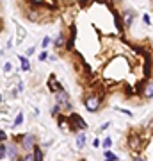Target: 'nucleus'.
Instances as JSON below:
<instances>
[{
	"instance_id": "nucleus-22",
	"label": "nucleus",
	"mask_w": 153,
	"mask_h": 161,
	"mask_svg": "<svg viewBox=\"0 0 153 161\" xmlns=\"http://www.w3.org/2000/svg\"><path fill=\"white\" fill-rule=\"evenodd\" d=\"M34 52H36V48H34V47H30V48H27V56H32Z\"/></svg>"
},
{
	"instance_id": "nucleus-20",
	"label": "nucleus",
	"mask_w": 153,
	"mask_h": 161,
	"mask_svg": "<svg viewBox=\"0 0 153 161\" xmlns=\"http://www.w3.org/2000/svg\"><path fill=\"white\" fill-rule=\"evenodd\" d=\"M142 22L146 23V25H151V20H150V14H144V16H142Z\"/></svg>"
},
{
	"instance_id": "nucleus-26",
	"label": "nucleus",
	"mask_w": 153,
	"mask_h": 161,
	"mask_svg": "<svg viewBox=\"0 0 153 161\" xmlns=\"http://www.w3.org/2000/svg\"><path fill=\"white\" fill-rule=\"evenodd\" d=\"M16 161H23V159H22V158H16Z\"/></svg>"
},
{
	"instance_id": "nucleus-25",
	"label": "nucleus",
	"mask_w": 153,
	"mask_h": 161,
	"mask_svg": "<svg viewBox=\"0 0 153 161\" xmlns=\"http://www.w3.org/2000/svg\"><path fill=\"white\" fill-rule=\"evenodd\" d=\"M112 2H116V4H123V0H112Z\"/></svg>"
},
{
	"instance_id": "nucleus-5",
	"label": "nucleus",
	"mask_w": 153,
	"mask_h": 161,
	"mask_svg": "<svg viewBox=\"0 0 153 161\" xmlns=\"http://www.w3.org/2000/svg\"><path fill=\"white\" fill-rule=\"evenodd\" d=\"M141 95H142V98H146V100H151L153 98V79H148L146 82H144V86H142V90H141Z\"/></svg>"
},
{
	"instance_id": "nucleus-14",
	"label": "nucleus",
	"mask_w": 153,
	"mask_h": 161,
	"mask_svg": "<svg viewBox=\"0 0 153 161\" xmlns=\"http://www.w3.org/2000/svg\"><path fill=\"white\" fill-rule=\"evenodd\" d=\"M20 61H22V68L25 70V72H28V70H30V64H28V59L25 58V56H20Z\"/></svg>"
},
{
	"instance_id": "nucleus-3",
	"label": "nucleus",
	"mask_w": 153,
	"mask_h": 161,
	"mask_svg": "<svg viewBox=\"0 0 153 161\" xmlns=\"http://www.w3.org/2000/svg\"><path fill=\"white\" fill-rule=\"evenodd\" d=\"M69 124H71L73 129L75 127H79V129H82V131L87 129V122H84V118H82L79 113H71V115H69Z\"/></svg>"
},
{
	"instance_id": "nucleus-2",
	"label": "nucleus",
	"mask_w": 153,
	"mask_h": 161,
	"mask_svg": "<svg viewBox=\"0 0 153 161\" xmlns=\"http://www.w3.org/2000/svg\"><path fill=\"white\" fill-rule=\"evenodd\" d=\"M20 145H22V149L25 150V152H30V150H34V147H36V136H34V134H30V132L23 134V136H22V142H20Z\"/></svg>"
},
{
	"instance_id": "nucleus-12",
	"label": "nucleus",
	"mask_w": 153,
	"mask_h": 161,
	"mask_svg": "<svg viewBox=\"0 0 153 161\" xmlns=\"http://www.w3.org/2000/svg\"><path fill=\"white\" fill-rule=\"evenodd\" d=\"M85 145V134H79L77 136V149H84Z\"/></svg>"
},
{
	"instance_id": "nucleus-1",
	"label": "nucleus",
	"mask_w": 153,
	"mask_h": 161,
	"mask_svg": "<svg viewBox=\"0 0 153 161\" xmlns=\"http://www.w3.org/2000/svg\"><path fill=\"white\" fill-rule=\"evenodd\" d=\"M84 108L89 113H96V111H100V108H102V98L98 97V95H87V97L84 98Z\"/></svg>"
},
{
	"instance_id": "nucleus-19",
	"label": "nucleus",
	"mask_w": 153,
	"mask_h": 161,
	"mask_svg": "<svg viewBox=\"0 0 153 161\" xmlns=\"http://www.w3.org/2000/svg\"><path fill=\"white\" fill-rule=\"evenodd\" d=\"M38 59H39V61H46V59H48V54H46V50L41 52L39 56H38Z\"/></svg>"
},
{
	"instance_id": "nucleus-7",
	"label": "nucleus",
	"mask_w": 153,
	"mask_h": 161,
	"mask_svg": "<svg viewBox=\"0 0 153 161\" xmlns=\"http://www.w3.org/2000/svg\"><path fill=\"white\" fill-rule=\"evenodd\" d=\"M54 95H55V102H57V104H64V102H68V100H69L68 92H64V90H61V92L54 93Z\"/></svg>"
},
{
	"instance_id": "nucleus-17",
	"label": "nucleus",
	"mask_w": 153,
	"mask_h": 161,
	"mask_svg": "<svg viewBox=\"0 0 153 161\" xmlns=\"http://www.w3.org/2000/svg\"><path fill=\"white\" fill-rule=\"evenodd\" d=\"M22 122H23V113H18L16 120H14V127H16V125H20V124H22Z\"/></svg>"
},
{
	"instance_id": "nucleus-6",
	"label": "nucleus",
	"mask_w": 153,
	"mask_h": 161,
	"mask_svg": "<svg viewBox=\"0 0 153 161\" xmlns=\"http://www.w3.org/2000/svg\"><path fill=\"white\" fill-rule=\"evenodd\" d=\"M151 68H153V63H151V56H150V52H144V77L150 79V75H151Z\"/></svg>"
},
{
	"instance_id": "nucleus-11",
	"label": "nucleus",
	"mask_w": 153,
	"mask_h": 161,
	"mask_svg": "<svg viewBox=\"0 0 153 161\" xmlns=\"http://www.w3.org/2000/svg\"><path fill=\"white\" fill-rule=\"evenodd\" d=\"M34 161H43V149H39V147H34Z\"/></svg>"
},
{
	"instance_id": "nucleus-13",
	"label": "nucleus",
	"mask_w": 153,
	"mask_h": 161,
	"mask_svg": "<svg viewBox=\"0 0 153 161\" xmlns=\"http://www.w3.org/2000/svg\"><path fill=\"white\" fill-rule=\"evenodd\" d=\"M103 156H105V161H118V156L116 154H112V152H110V150H105V152H103Z\"/></svg>"
},
{
	"instance_id": "nucleus-18",
	"label": "nucleus",
	"mask_w": 153,
	"mask_h": 161,
	"mask_svg": "<svg viewBox=\"0 0 153 161\" xmlns=\"http://www.w3.org/2000/svg\"><path fill=\"white\" fill-rule=\"evenodd\" d=\"M48 45H50V38H48V36H45V38H43V41H41V47H43V48H46Z\"/></svg>"
},
{
	"instance_id": "nucleus-8",
	"label": "nucleus",
	"mask_w": 153,
	"mask_h": 161,
	"mask_svg": "<svg viewBox=\"0 0 153 161\" xmlns=\"http://www.w3.org/2000/svg\"><path fill=\"white\" fill-rule=\"evenodd\" d=\"M64 45H66V34H64V32H59L57 38L54 40V47H55V48H63Z\"/></svg>"
},
{
	"instance_id": "nucleus-16",
	"label": "nucleus",
	"mask_w": 153,
	"mask_h": 161,
	"mask_svg": "<svg viewBox=\"0 0 153 161\" xmlns=\"http://www.w3.org/2000/svg\"><path fill=\"white\" fill-rule=\"evenodd\" d=\"M110 145H112V140H110V138H105V140H103V145H102V147H103L105 150H107L109 147H110Z\"/></svg>"
},
{
	"instance_id": "nucleus-15",
	"label": "nucleus",
	"mask_w": 153,
	"mask_h": 161,
	"mask_svg": "<svg viewBox=\"0 0 153 161\" xmlns=\"http://www.w3.org/2000/svg\"><path fill=\"white\" fill-rule=\"evenodd\" d=\"M6 156H7V147L6 145H0V159L6 158Z\"/></svg>"
},
{
	"instance_id": "nucleus-21",
	"label": "nucleus",
	"mask_w": 153,
	"mask_h": 161,
	"mask_svg": "<svg viewBox=\"0 0 153 161\" xmlns=\"http://www.w3.org/2000/svg\"><path fill=\"white\" fill-rule=\"evenodd\" d=\"M22 159H23V161H34V156H32V154H25Z\"/></svg>"
},
{
	"instance_id": "nucleus-4",
	"label": "nucleus",
	"mask_w": 153,
	"mask_h": 161,
	"mask_svg": "<svg viewBox=\"0 0 153 161\" xmlns=\"http://www.w3.org/2000/svg\"><path fill=\"white\" fill-rule=\"evenodd\" d=\"M121 20H123L125 27H132V23L135 20V11L134 9H125V11L121 13Z\"/></svg>"
},
{
	"instance_id": "nucleus-9",
	"label": "nucleus",
	"mask_w": 153,
	"mask_h": 161,
	"mask_svg": "<svg viewBox=\"0 0 153 161\" xmlns=\"http://www.w3.org/2000/svg\"><path fill=\"white\" fill-rule=\"evenodd\" d=\"M48 88H50V90H52L54 93H57V92H61V90H63V86H61V84L57 82V79L54 77V75H52L50 80H48Z\"/></svg>"
},
{
	"instance_id": "nucleus-24",
	"label": "nucleus",
	"mask_w": 153,
	"mask_h": 161,
	"mask_svg": "<svg viewBox=\"0 0 153 161\" xmlns=\"http://www.w3.org/2000/svg\"><path fill=\"white\" fill-rule=\"evenodd\" d=\"M132 161H146V159H144V158H134Z\"/></svg>"
},
{
	"instance_id": "nucleus-23",
	"label": "nucleus",
	"mask_w": 153,
	"mask_h": 161,
	"mask_svg": "<svg viewBox=\"0 0 153 161\" xmlns=\"http://www.w3.org/2000/svg\"><path fill=\"white\" fill-rule=\"evenodd\" d=\"M6 138H7V136H6V132H4V131H0V142H4Z\"/></svg>"
},
{
	"instance_id": "nucleus-10",
	"label": "nucleus",
	"mask_w": 153,
	"mask_h": 161,
	"mask_svg": "<svg viewBox=\"0 0 153 161\" xmlns=\"http://www.w3.org/2000/svg\"><path fill=\"white\" fill-rule=\"evenodd\" d=\"M7 158L13 161H16L18 158V149H16V145H7Z\"/></svg>"
}]
</instances>
